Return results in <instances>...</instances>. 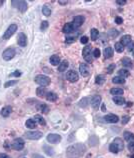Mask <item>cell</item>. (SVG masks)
I'll use <instances>...</instances> for the list:
<instances>
[{
    "label": "cell",
    "instance_id": "obj_38",
    "mask_svg": "<svg viewBox=\"0 0 134 158\" xmlns=\"http://www.w3.org/2000/svg\"><path fill=\"white\" fill-rule=\"evenodd\" d=\"M115 50L117 51V52H123V50H124V46L120 43V42H116L115 43Z\"/></svg>",
    "mask_w": 134,
    "mask_h": 158
},
{
    "label": "cell",
    "instance_id": "obj_29",
    "mask_svg": "<svg viewBox=\"0 0 134 158\" xmlns=\"http://www.w3.org/2000/svg\"><path fill=\"white\" fill-rule=\"evenodd\" d=\"M113 56V49L111 47H107L104 49V57L105 58H110Z\"/></svg>",
    "mask_w": 134,
    "mask_h": 158
},
{
    "label": "cell",
    "instance_id": "obj_11",
    "mask_svg": "<svg viewBox=\"0 0 134 158\" xmlns=\"http://www.w3.org/2000/svg\"><path fill=\"white\" fill-rule=\"evenodd\" d=\"M60 140H61V136L59 134H56V133H50L47 136V141L50 143H53V144L60 142Z\"/></svg>",
    "mask_w": 134,
    "mask_h": 158
},
{
    "label": "cell",
    "instance_id": "obj_26",
    "mask_svg": "<svg viewBox=\"0 0 134 158\" xmlns=\"http://www.w3.org/2000/svg\"><path fill=\"white\" fill-rule=\"evenodd\" d=\"M112 82L115 84H124L125 83V78L120 77V76H116L112 79Z\"/></svg>",
    "mask_w": 134,
    "mask_h": 158
},
{
    "label": "cell",
    "instance_id": "obj_47",
    "mask_svg": "<svg viewBox=\"0 0 134 158\" xmlns=\"http://www.w3.org/2000/svg\"><path fill=\"white\" fill-rule=\"evenodd\" d=\"M127 46H128V50H130V51L134 50V41H131Z\"/></svg>",
    "mask_w": 134,
    "mask_h": 158
},
{
    "label": "cell",
    "instance_id": "obj_15",
    "mask_svg": "<svg viewBox=\"0 0 134 158\" xmlns=\"http://www.w3.org/2000/svg\"><path fill=\"white\" fill-rule=\"evenodd\" d=\"M104 120H105L106 122H108V123H117L118 120H119V118H118L117 115L108 114V115H106V116L104 117Z\"/></svg>",
    "mask_w": 134,
    "mask_h": 158
},
{
    "label": "cell",
    "instance_id": "obj_53",
    "mask_svg": "<svg viewBox=\"0 0 134 158\" xmlns=\"http://www.w3.org/2000/svg\"><path fill=\"white\" fill-rule=\"evenodd\" d=\"M58 3H59L60 5H66V4H67V1H61V0H60V1H58Z\"/></svg>",
    "mask_w": 134,
    "mask_h": 158
},
{
    "label": "cell",
    "instance_id": "obj_45",
    "mask_svg": "<svg viewBox=\"0 0 134 158\" xmlns=\"http://www.w3.org/2000/svg\"><path fill=\"white\" fill-rule=\"evenodd\" d=\"M88 40H89V39H88L87 36H82V37L80 38V42H81L82 44H86V43L88 42Z\"/></svg>",
    "mask_w": 134,
    "mask_h": 158
},
{
    "label": "cell",
    "instance_id": "obj_58",
    "mask_svg": "<svg viewBox=\"0 0 134 158\" xmlns=\"http://www.w3.org/2000/svg\"><path fill=\"white\" fill-rule=\"evenodd\" d=\"M133 57H134V52H133Z\"/></svg>",
    "mask_w": 134,
    "mask_h": 158
},
{
    "label": "cell",
    "instance_id": "obj_48",
    "mask_svg": "<svg viewBox=\"0 0 134 158\" xmlns=\"http://www.w3.org/2000/svg\"><path fill=\"white\" fill-rule=\"evenodd\" d=\"M115 22H116L117 24H121V23L123 22V19H122L121 17H119V16H117V17L115 18Z\"/></svg>",
    "mask_w": 134,
    "mask_h": 158
},
{
    "label": "cell",
    "instance_id": "obj_44",
    "mask_svg": "<svg viewBox=\"0 0 134 158\" xmlns=\"http://www.w3.org/2000/svg\"><path fill=\"white\" fill-rule=\"evenodd\" d=\"M93 57H95V58H98L99 56H100V50L98 49V48H96V49H94V51H93Z\"/></svg>",
    "mask_w": 134,
    "mask_h": 158
},
{
    "label": "cell",
    "instance_id": "obj_25",
    "mask_svg": "<svg viewBox=\"0 0 134 158\" xmlns=\"http://www.w3.org/2000/svg\"><path fill=\"white\" fill-rule=\"evenodd\" d=\"M124 139L127 142H132V141H134V134L126 131V132H124Z\"/></svg>",
    "mask_w": 134,
    "mask_h": 158
},
{
    "label": "cell",
    "instance_id": "obj_50",
    "mask_svg": "<svg viewBox=\"0 0 134 158\" xmlns=\"http://www.w3.org/2000/svg\"><path fill=\"white\" fill-rule=\"evenodd\" d=\"M21 75V72H19L18 70L17 71H15V72H13L12 74H11V76H15V77H19Z\"/></svg>",
    "mask_w": 134,
    "mask_h": 158
},
{
    "label": "cell",
    "instance_id": "obj_8",
    "mask_svg": "<svg viewBox=\"0 0 134 158\" xmlns=\"http://www.w3.org/2000/svg\"><path fill=\"white\" fill-rule=\"evenodd\" d=\"M66 78H67V80H68V81L73 83V82H76L79 79V75H78V73L76 71L69 70L68 72H67V74H66Z\"/></svg>",
    "mask_w": 134,
    "mask_h": 158
},
{
    "label": "cell",
    "instance_id": "obj_24",
    "mask_svg": "<svg viewBox=\"0 0 134 158\" xmlns=\"http://www.w3.org/2000/svg\"><path fill=\"white\" fill-rule=\"evenodd\" d=\"M50 63L52 65H59L60 64V57L58 55H52L50 57Z\"/></svg>",
    "mask_w": 134,
    "mask_h": 158
},
{
    "label": "cell",
    "instance_id": "obj_57",
    "mask_svg": "<svg viewBox=\"0 0 134 158\" xmlns=\"http://www.w3.org/2000/svg\"><path fill=\"white\" fill-rule=\"evenodd\" d=\"M131 158H134V154H133V155H131Z\"/></svg>",
    "mask_w": 134,
    "mask_h": 158
},
{
    "label": "cell",
    "instance_id": "obj_3",
    "mask_svg": "<svg viewBox=\"0 0 134 158\" xmlns=\"http://www.w3.org/2000/svg\"><path fill=\"white\" fill-rule=\"evenodd\" d=\"M42 135L43 134L40 131H27L24 136L27 139H30V140H38L42 137Z\"/></svg>",
    "mask_w": 134,
    "mask_h": 158
},
{
    "label": "cell",
    "instance_id": "obj_43",
    "mask_svg": "<svg viewBox=\"0 0 134 158\" xmlns=\"http://www.w3.org/2000/svg\"><path fill=\"white\" fill-rule=\"evenodd\" d=\"M113 70H115V64H110L108 67H107V73L111 74L113 72Z\"/></svg>",
    "mask_w": 134,
    "mask_h": 158
},
{
    "label": "cell",
    "instance_id": "obj_30",
    "mask_svg": "<svg viewBox=\"0 0 134 158\" xmlns=\"http://www.w3.org/2000/svg\"><path fill=\"white\" fill-rule=\"evenodd\" d=\"M121 62H122V65L125 66V67H131V66H132V61H131V59L128 58V57L122 58Z\"/></svg>",
    "mask_w": 134,
    "mask_h": 158
},
{
    "label": "cell",
    "instance_id": "obj_21",
    "mask_svg": "<svg viewBox=\"0 0 134 158\" xmlns=\"http://www.w3.org/2000/svg\"><path fill=\"white\" fill-rule=\"evenodd\" d=\"M68 66H69L68 61H67V60H64V61L60 62L59 67H58V71L63 72V71H65V70H67V67H68Z\"/></svg>",
    "mask_w": 134,
    "mask_h": 158
},
{
    "label": "cell",
    "instance_id": "obj_9",
    "mask_svg": "<svg viewBox=\"0 0 134 158\" xmlns=\"http://www.w3.org/2000/svg\"><path fill=\"white\" fill-rule=\"evenodd\" d=\"M12 5H14L20 12H25L27 10V3L25 1H12Z\"/></svg>",
    "mask_w": 134,
    "mask_h": 158
},
{
    "label": "cell",
    "instance_id": "obj_16",
    "mask_svg": "<svg viewBox=\"0 0 134 158\" xmlns=\"http://www.w3.org/2000/svg\"><path fill=\"white\" fill-rule=\"evenodd\" d=\"M75 29H76V27L73 25V23H66V24L63 26L62 31H63L64 33H71V32H73Z\"/></svg>",
    "mask_w": 134,
    "mask_h": 158
},
{
    "label": "cell",
    "instance_id": "obj_42",
    "mask_svg": "<svg viewBox=\"0 0 134 158\" xmlns=\"http://www.w3.org/2000/svg\"><path fill=\"white\" fill-rule=\"evenodd\" d=\"M75 40H76L75 36H68V37L65 39V42H66V43H72V42H74Z\"/></svg>",
    "mask_w": 134,
    "mask_h": 158
},
{
    "label": "cell",
    "instance_id": "obj_40",
    "mask_svg": "<svg viewBox=\"0 0 134 158\" xmlns=\"http://www.w3.org/2000/svg\"><path fill=\"white\" fill-rule=\"evenodd\" d=\"M17 83H18V81H17V80H10V81H7V82L4 84V87L8 88V87L13 86V85H15V84H17Z\"/></svg>",
    "mask_w": 134,
    "mask_h": 158
},
{
    "label": "cell",
    "instance_id": "obj_59",
    "mask_svg": "<svg viewBox=\"0 0 134 158\" xmlns=\"http://www.w3.org/2000/svg\"><path fill=\"white\" fill-rule=\"evenodd\" d=\"M0 84H1V83H0Z\"/></svg>",
    "mask_w": 134,
    "mask_h": 158
},
{
    "label": "cell",
    "instance_id": "obj_10",
    "mask_svg": "<svg viewBox=\"0 0 134 158\" xmlns=\"http://www.w3.org/2000/svg\"><path fill=\"white\" fill-rule=\"evenodd\" d=\"M79 71H80V74L83 76V77H86L90 74V69H89V66L86 64V63H81L79 65Z\"/></svg>",
    "mask_w": 134,
    "mask_h": 158
},
{
    "label": "cell",
    "instance_id": "obj_39",
    "mask_svg": "<svg viewBox=\"0 0 134 158\" xmlns=\"http://www.w3.org/2000/svg\"><path fill=\"white\" fill-rule=\"evenodd\" d=\"M38 108H39V110H40L41 112H43V113H48V111H49V107H48L46 104H41Z\"/></svg>",
    "mask_w": 134,
    "mask_h": 158
},
{
    "label": "cell",
    "instance_id": "obj_14",
    "mask_svg": "<svg viewBox=\"0 0 134 158\" xmlns=\"http://www.w3.org/2000/svg\"><path fill=\"white\" fill-rule=\"evenodd\" d=\"M84 17L83 16H75L74 18H73V25L76 27V28H78V27H80L83 23H84Z\"/></svg>",
    "mask_w": 134,
    "mask_h": 158
},
{
    "label": "cell",
    "instance_id": "obj_18",
    "mask_svg": "<svg viewBox=\"0 0 134 158\" xmlns=\"http://www.w3.org/2000/svg\"><path fill=\"white\" fill-rule=\"evenodd\" d=\"M47 89H46V87H43V86H41V87H38L37 88V90H36V94H37V96H39V97H43V96H46L47 95Z\"/></svg>",
    "mask_w": 134,
    "mask_h": 158
},
{
    "label": "cell",
    "instance_id": "obj_35",
    "mask_svg": "<svg viewBox=\"0 0 134 158\" xmlns=\"http://www.w3.org/2000/svg\"><path fill=\"white\" fill-rule=\"evenodd\" d=\"M118 74H119L120 77H123V78H126V77H128V76L130 75L129 71L126 70V69H121V70H119V71H118Z\"/></svg>",
    "mask_w": 134,
    "mask_h": 158
},
{
    "label": "cell",
    "instance_id": "obj_22",
    "mask_svg": "<svg viewBox=\"0 0 134 158\" xmlns=\"http://www.w3.org/2000/svg\"><path fill=\"white\" fill-rule=\"evenodd\" d=\"M113 101L117 105H123V104H125V99L122 96H114L113 97Z\"/></svg>",
    "mask_w": 134,
    "mask_h": 158
},
{
    "label": "cell",
    "instance_id": "obj_20",
    "mask_svg": "<svg viewBox=\"0 0 134 158\" xmlns=\"http://www.w3.org/2000/svg\"><path fill=\"white\" fill-rule=\"evenodd\" d=\"M25 125L27 128L29 129H35L36 128V125H37V122L34 120V119H28L26 122H25Z\"/></svg>",
    "mask_w": 134,
    "mask_h": 158
},
{
    "label": "cell",
    "instance_id": "obj_1",
    "mask_svg": "<svg viewBox=\"0 0 134 158\" xmlns=\"http://www.w3.org/2000/svg\"><path fill=\"white\" fill-rule=\"evenodd\" d=\"M85 150H86V148L83 144L76 143L67 148L66 155L68 158H79L85 153Z\"/></svg>",
    "mask_w": 134,
    "mask_h": 158
},
{
    "label": "cell",
    "instance_id": "obj_4",
    "mask_svg": "<svg viewBox=\"0 0 134 158\" xmlns=\"http://www.w3.org/2000/svg\"><path fill=\"white\" fill-rule=\"evenodd\" d=\"M10 148H12L14 150H22L24 148V140L22 138H16L10 144Z\"/></svg>",
    "mask_w": 134,
    "mask_h": 158
},
{
    "label": "cell",
    "instance_id": "obj_55",
    "mask_svg": "<svg viewBox=\"0 0 134 158\" xmlns=\"http://www.w3.org/2000/svg\"><path fill=\"white\" fill-rule=\"evenodd\" d=\"M127 105H128V106H132V105H133V103L130 101V102H128V104H127Z\"/></svg>",
    "mask_w": 134,
    "mask_h": 158
},
{
    "label": "cell",
    "instance_id": "obj_12",
    "mask_svg": "<svg viewBox=\"0 0 134 158\" xmlns=\"http://www.w3.org/2000/svg\"><path fill=\"white\" fill-rule=\"evenodd\" d=\"M100 101H101V96H99V95H94L92 98H91V106L95 109V110H97L98 109V107H99V104H100Z\"/></svg>",
    "mask_w": 134,
    "mask_h": 158
},
{
    "label": "cell",
    "instance_id": "obj_32",
    "mask_svg": "<svg viewBox=\"0 0 134 158\" xmlns=\"http://www.w3.org/2000/svg\"><path fill=\"white\" fill-rule=\"evenodd\" d=\"M98 34H99V32H98V30H97L96 28H92V29L90 30V35H91V40H93V41H95V40L97 39V37H98Z\"/></svg>",
    "mask_w": 134,
    "mask_h": 158
},
{
    "label": "cell",
    "instance_id": "obj_5",
    "mask_svg": "<svg viewBox=\"0 0 134 158\" xmlns=\"http://www.w3.org/2000/svg\"><path fill=\"white\" fill-rule=\"evenodd\" d=\"M82 55H83L84 59H85L87 62H89V63L92 62L93 57H92V54H91V47H90V46H85V47L83 48V50H82Z\"/></svg>",
    "mask_w": 134,
    "mask_h": 158
},
{
    "label": "cell",
    "instance_id": "obj_33",
    "mask_svg": "<svg viewBox=\"0 0 134 158\" xmlns=\"http://www.w3.org/2000/svg\"><path fill=\"white\" fill-rule=\"evenodd\" d=\"M113 143H115L117 146H118V148H119V150H122L123 148H124V144H123V140L121 139V138H115V140H114V142Z\"/></svg>",
    "mask_w": 134,
    "mask_h": 158
},
{
    "label": "cell",
    "instance_id": "obj_31",
    "mask_svg": "<svg viewBox=\"0 0 134 158\" xmlns=\"http://www.w3.org/2000/svg\"><path fill=\"white\" fill-rule=\"evenodd\" d=\"M105 82V77L103 75H97L95 78V83L98 85H102Z\"/></svg>",
    "mask_w": 134,
    "mask_h": 158
},
{
    "label": "cell",
    "instance_id": "obj_56",
    "mask_svg": "<svg viewBox=\"0 0 134 158\" xmlns=\"http://www.w3.org/2000/svg\"><path fill=\"white\" fill-rule=\"evenodd\" d=\"M34 158H42V157L39 156V155H34Z\"/></svg>",
    "mask_w": 134,
    "mask_h": 158
},
{
    "label": "cell",
    "instance_id": "obj_19",
    "mask_svg": "<svg viewBox=\"0 0 134 158\" xmlns=\"http://www.w3.org/2000/svg\"><path fill=\"white\" fill-rule=\"evenodd\" d=\"M12 112V108L11 106H5L2 110H1V116L3 117H8Z\"/></svg>",
    "mask_w": 134,
    "mask_h": 158
},
{
    "label": "cell",
    "instance_id": "obj_52",
    "mask_svg": "<svg viewBox=\"0 0 134 158\" xmlns=\"http://www.w3.org/2000/svg\"><path fill=\"white\" fill-rule=\"evenodd\" d=\"M116 3L119 4V5H124V4L126 3V1H125V0H117Z\"/></svg>",
    "mask_w": 134,
    "mask_h": 158
},
{
    "label": "cell",
    "instance_id": "obj_2",
    "mask_svg": "<svg viewBox=\"0 0 134 158\" xmlns=\"http://www.w3.org/2000/svg\"><path fill=\"white\" fill-rule=\"evenodd\" d=\"M34 81L39 84L40 86H43V87H46L50 84V78L46 75H43V74H39L37 75L35 78H34Z\"/></svg>",
    "mask_w": 134,
    "mask_h": 158
},
{
    "label": "cell",
    "instance_id": "obj_6",
    "mask_svg": "<svg viewBox=\"0 0 134 158\" xmlns=\"http://www.w3.org/2000/svg\"><path fill=\"white\" fill-rule=\"evenodd\" d=\"M14 56H15V50H14L13 48H7V49H5V50L3 51V53H2V57H3V59L6 60V61L11 60L12 58H14Z\"/></svg>",
    "mask_w": 134,
    "mask_h": 158
},
{
    "label": "cell",
    "instance_id": "obj_13",
    "mask_svg": "<svg viewBox=\"0 0 134 158\" xmlns=\"http://www.w3.org/2000/svg\"><path fill=\"white\" fill-rule=\"evenodd\" d=\"M17 41H18L19 46H22V47L26 46V44H27V37H26V35L24 33H19L18 37H17Z\"/></svg>",
    "mask_w": 134,
    "mask_h": 158
},
{
    "label": "cell",
    "instance_id": "obj_51",
    "mask_svg": "<svg viewBox=\"0 0 134 158\" xmlns=\"http://www.w3.org/2000/svg\"><path fill=\"white\" fill-rule=\"evenodd\" d=\"M0 158H11V157L5 153H0Z\"/></svg>",
    "mask_w": 134,
    "mask_h": 158
},
{
    "label": "cell",
    "instance_id": "obj_49",
    "mask_svg": "<svg viewBox=\"0 0 134 158\" xmlns=\"http://www.w3.org/2000/svg\"><path fill=\"white\" fill-rule=\"evenodd\" d=\"M129 121V116H123V119H122V124H126L127 122Z\"/></svg>",
    "mask_w": 134,
    "mask_h": 158
},
{
    "label": "cell",
    "instance_id": "obj_46",
    "mask_svg": "<svg viewBox=\"0 0 134 158\" xmlns=\"http://www.w3.org/2000/svg\"><path fill=\"white\" fill-rule=\"evenodd\" d=\"M128 149H129L130 151H134V141L128 143Z\"/></svg>",
    "mask_w": 134,
    "mask_h": 158
},
{
    "label": "cell",
    "instance_id": "obj_41",
    "mask_svg": "<svg viewBox=\"0 0 134 158\" xmlns=\"http://www.w3.org/2000/svg\"><path fill=\"white\" fill-rule=\"evenodd\" d=\"M48 22L47 21H42L41 22V25H40V29L42 30V31H44V30H46L47 28H48Z\"/></svg>",
    "mask_w": 134,
    "mask_h": 158
},
{
    "label": "cell",
    "instance_id": "obj_28",
    "mask_svg": "<svg viewBox=\"0 0 134 158\" xmlns=\"http://www.w3.org/2000/svg\"><path fill=\"white\" fill-rule=\"evenodd\" d=\"M35 119V121L36 122H38L40 125H42V126H45L46 125V121H45V119L41 116V115H39V114H37V115H35V117H34Z\"/></svg>",
    "mask_w": 134,
    "mask_h": 158
},
{
    "label": "cell",
    "instance_id": "obj_27",
    "mask_svg": "<svg viewBox=\"0 0 134 158\" xmlns=\"http://www.w3.org/2000/svg\"><path fill=\"white\" fill-rule=\"evenodd\" d=\"M110 93L113 94L114 96H121L123 94V89H121V88H112L110 90Z\"/></svg>",
    "mask_w": 134,
    "mask_h": 158
},
{
    "label": "cell",
    "instance_id": "obj_7",
    "mask_svg": "<svg viewBox=\"0 0 134 158\" xmlns=\"http://www.w3.org/2000/svg\"><path fill=\"white\" fill-rule=\"evenodd\" d=\"M17 30V25L16 24H11L5 31L4 35H3V39H9Z\"/></svg>",
    "mask_w": 134,
    "mask_h": 158
},
{
    "label": "cell",
    "instance_id": "obj_34",
    "mask_svg": "<svg viewBox=\"0 0 134 158\" xmlns=\"http://www.w3.org/2000/svg\"><path fill=\"white\" fill-rule=\"evenodd\" d=\"M43 149H44V152H45L47 155H49V156L54 155V151H53V149H52L51 147H49L48 145H44V146H43Z\"/></svg>",
    "mask_w": 134,
    "mask_h": 158
},
{
    "label": "cell",
    "instance_id": "obj_54",
    "mask_svg": "<svg viewBox=\"0 0 134 158\" xmlns=\"http://www.w3.org/2000/svg\"><path fill=\"white\" fill-rule=\"evenodd\" d=\"M101 110H102L103 112H105V111H106V109H105V105H104V104H102V107H101Z\"/></svg>",
    "mask_w": 134,
    "mask_h": 158
},
{
    "label": "cell",
    "instance_id": "obj_23",
    "mask_svg": "<svg viewBox=\"0 0 134 158\" xmlns=\"http://www.w3.org/2000/svg\"><path fill=\"white\" fill-rule=\"evenodd\" d=\"M46 99L48 101H51V102H55L57 100V94L54 93V92H48L47 95H46Z\"/></svg>",
    "mask_w": 134,
    "mask_h": 158
},
{
    "label": "cell",
    "instance_id": "obj_17",
    "mask_svg": "<svg viewBox=\"0 0 134 158\" xmlns=\"http://www.w3.org/2000/svg\"><path fill=\"white\" fill-rule=\"evenodd\" d=\"M131 41H132V40H131V36H130V35H124V36H122L121 39H120V43H121L123 46H127Z\"/></svg>",
    "mask_w": 134,
    "mask_h": 158
},
{
    "label": "cell",
    "instance_id": "obj_36",
    "mask_svg": "<svg viewBox=\"0 0 134 158\" xmlns=\"http://www.w3.org/2000/svg\"><path fill=\"white\" fill-rule=\"evenodd\" d=\"M109 150H110V152H112V153H118V152H119V148H118V146H117L115 143H111V144L109 145Z\"/></svg>",
    "mask_w": 134,
    "mask_h": 158
},
{
    "label": "cell",
    "instance_id": "obj_37",
    "mask_svg": "<svg viewBox=\"0 0 134 158\" xmlns=\"http://www.w3.org/2000/svg\"><path fill=\"white\" fill-rule=\"evenodd\" d=\"M42 13L45 15V16H49L51 14V9L47 6V5H43L42 7Z\"/></svg>",
    "mask_w": 134,
    "mask_h": 158
}]
</instances>
